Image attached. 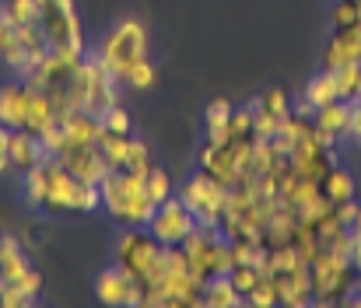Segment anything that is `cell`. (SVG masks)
<instances>
[{"label":"cell","instance_id":"d6986e66","mask_svg":"<svg viewBox=\"0 0 361 308\" xmlns=\"http://www.w3.org/2000/svg\"><path fill=\"white\" fill-rule=\"evenodd\" d=\"M200 298H204V308H242L245 305L242 291L232 284L228 273H214V277H207Z\"/></svg>","mask_w":361,"mask_h":308},{"label":"cell","instance_id":"52a82bcc","mask_svg":"<svg viewBox=\"0 0 361 308\" xmlns=\"http://www.w3.org/2000/svg\"><path fill=\"white\" fill-rule=\"evenodd\" d=\"M183 252H186V259H190V270H193L200 281H207V277H214V273H232V266H235L232 238H228L221 228H204V224H197V228L186 235Z\"/></svg>","mask_w":361,"mask_h":308},{"label":"cell","instance_id":"484cf974","mask_svg":"<svg viewBox=\"0 0 361 308\" xmlns=\"http://www.w3.org/2000/svg\"><path fill=\"white\" fill-rule=\"evenodd\" d=\"M25 204L32 210H42L46 204V165H35L32 172H25Z\"/></svg>","mask_w":361,"mask_h":308},{"label":"cell","instance_id":"277c9868","mask_svg":"<svg viewBox=\"0 0 361 308\" xmlns=\"http://www.w3.org/2000/svg\"><path fill=\"white\" fill-rule=\"evenodd\" d=\"M309 281H312V305H348V298L358 291L361 273L351 256H316L309 259Z\"/></svg>","mask_w":361,"mask_h":308},{"label":"cell","instance_id":"ffe728a7","mask_svg":"<svg viewBox=\"0 0 361 308\" xmlns=\"http://www.w3.org/2000/svg\"><path fill=\"white\" fill-rule=\"evenodd\" d=\"M319 190H323V197H326L330 204H348V200H355L358 183H355V175H351L344 165H330V168L319 175Z\"/></svg>","mask_w":361,"mask_h":308},{"label":"cell","instance_id":"ba28073f","mask_svg":"<svg viewBox=\"0 0 361 308\" xmlns=\"http://www.w3.org/2000/svg\"><path fill=\"white\" fill-rule=\"evenodd\" d=\"M39 28L49 49H63L74 56L85 53V32L74 0H39Z\"/></svg>","mask_w":361,"mask_h":308},{"label":"cell","instance_id":"8d00e7d4","mask_svg":"<svg viewBox=\"0 0 361 308\" xmlns=\"http://www.w3.org/2000/svg\"><path fill=\"white\" fill-rule=\"evenodd\" d=\"M355 109H351V140L361 147V102H351Z\"/></svg>","mask_w":361,"mask_h":308},{"label":"cell","instance_id":"74e56055","mask_svg":"<svg viewBox=\"0 0 361 308\" xmlns=\"http://www.w3.org/2000/svg\"><path fill=\"white\" fill-rule=\"evenodd\" d=\"M7 144H11V126L0 123V151H4V154H7Z\"/></svg>","mask_w":361,"mask_h":308},{"label":"cell","instance_id":"e575fe53","mask_svg":"<svg viewBox=\"0 0 361 308\" xmlns=\"http://www.w3.org/2000/svg\"><path fill=\"white\" fill-rule=\"evenodd\" d=\"M14 284H18V288H21V291H25L32 302H35V298H39V291H42V273L32 266V270H25V277H21V281H14Z\"/></svg>","mask_w":361,"mask_h":308},{"label":"cell","instance_id":"3957f363","mask_svg":"<svg viewBox=\"0 0 361 308\" xmlns=\"http://www.w3.org/2000/svg\"><path fill=\"white\" fill-rule=\"evenodd\" d=\"M67 102L74 112H92L102 116L109 105L120 102V81L99 63L95 53H85L67 81Z\"/></svg>","mask_w":361,"mask_h":308},{"label":"cell","instance_id":"4316f807","mask_svg":"<svg viewBox=\"0 0 361 308\" xmlns=\"http://www.w3.org/2000/svg\"><path fill=\"white\" fill-rule=\"evenodd\" d=\"M245 305H256V308H274L281 305V298H277V284H274V277L267 273V266H263V277L256 281V288L245 295Z\"/></svg>","mask_w":361,"mask_h":308},{"label":"cell","instance_id":"9c48e42d","mask_svg":"<svg viewBox=\"0 0 361 308\" xmlns=\"http://www.w3.org/2000/svg\"><path fill=\"white\" fill-rule=\"evenodd\" d=\"M179 197H183V204L193 210L197 224L221 228V217H225V207H228V186H221L218 179H211L207 172L197 168L193 175L183 179Z\"/></svg>","mask_w":361,"mask_h":308},{"label":"cell","instance_id":"603a6c76","mask_svg":"<svg viewBox=\"0 0 361 308\" xmlns=\"http://www.w3.org/2000/svg\"><path fill=\"white\" fill-rule=\"evenodd\" d=\"M302 99L312 105V109H323V105L337 102V99H341V92H337V78H334V70H326V67H323V70L305 85Z\"/></svg>","mask_w":361,"mask_h":308},{"label":"cell","instance_id":"e0dca14e","mask_svg":"<svg viewBox=\"0 0 361 308\" xmlns=\"http://www.w3.org/2000/svg\"><path fill=\"white\" fill-rule=\"evenodd\" d=\"M351 109L355 105L344 102V99H337V102L323 105V109H316V116H312V123H316V130L330 140V144H341V140H351Z\"/></svg>","mask_w":361,"mask_h":308},{"label":"cell","instance_id":"f35d334b","mask_svg":"<svg viewBox=\"0 0 361 308\" xmlns=\"http://www.w3.org/2000/svg\"><path fill=\"white\" fill-rule=\"evenodd\" d=\"M4 172H11V161H7V154L0 151V175H4Z\"/></svg>","mask_w":361,"mask_h":308},{"label":"cell","instance_id":"83f0119b","mask_svg":"<svg viewBox=\"0 0 361 308\" xmlns=\"http://www.w3.org/2000/svg\"><path fill=\"white\" fill-rule=\"evenodd\" d=\"M144 183H147V197H151V204H154V207L172 197V175H169L161 165H151Z\"/></svg>","mask_w":361,"mask_h":308},{"label":"cell","instance_id":"ab89813d","mask_svg":"<svg viewBox=\"0 0 361 308\" xmlns=\"http://www.w3.org/2000/svg\"><path fill=\"white\" fill-rule=\"evenodd\" d=\"M0 242H4V231H0Z\"/></svg>","mask_w":361,"mask_h":308},{"label":"cell","instance_id":"8992f818","mask_svg":"<svg viewBox=\"0 0 361 308\" xmlns=\"http://www.w3.org/2000/svg\"><path fill=\"white\" fill-rule=\"evenodd\" d=\"M161 242L147 228H126L116 238V266H123L144 291L161 281Z\"/></svg>","mask_w":361,"mask_h":308},{"label":"cell","instance_id":"1f68e13d","mask_svg":"<svg viewBox=\"0 0 361 308\" xmlns=\"http://www.w3.org/2000/svg\"><path fill=\"white\" fill-rule=\"evenodd\" d=\"M154 165V158H151V147L140 140V137H133L130 140V151H126V165L123 168H130V172H144L147 175V168Z\"/></svg>","mask_w":361,"mask_h":308},{"label":"cell","instance_id":"2e32d148","mask_svg":"<svg viewBox=\"0 0 361 308\" xmlns=\"http://www.w3.org/2000/svg\"><path fill=\"white\" fill-rule=\"evenodd\" d=\"M28 102H32V85L25 78L4 85L0 88V123H7L11 130H25V123H28Z\"/></svg>","mask_w":361,"mask_h":308},{"label":"cell","instance_id":"6da1fadb","mask_svg":"<svg viewBox=\"0 0 361 308\" xmlns=\"http://www.w3.org/2000/svg\"><path fill=\"white\" fill-rule=\"evenodd\" d=\"M147 175L144 172H130V168H109L99 183L102 190V207L109 210V217L120 228H147L154 204L147 197Z\"/></svg>","mask_w":361,"mask_h":308},{"label":"cell","instance_id":"8fae6325","mask_svg":"<svg viewBox=\"0 0 361 308\" xmlns=\"http://www.w3.org/2000/svg\"><path fill=\"white\" fill-rule=\"evenodd\" d=\"M95 298L109 308H137L144 305V288L123 270V266H106L95 277Z\"/></svg>","mask_w":361,"mask_h":308},{"label":"cell","instance_id":"cb8c5ba5","mask_svg":"<svg viewBox=\"0 0 361 308\" xmlns=\"http://www.w3.org/2000/svg\"><path fill=\"white\" fill-rule=\"evenodd\" d=\"M130 140H133V133H116V130H106V126H102V133H99L95 144H99V151H102V158H106L109 168H123V165H126Z\"/></svg>","mask_w":361,"mask_h":308},{"label":"cell","instance_id":"9a60e30c","mask_svg":"<svg viewBox=\"0 0 361 308\" xmlns=\"http://www.w3.org/2000/svg\"><path fill=\"white\" fill-rule=\"evenodd\" d=\"M7 161H11V172H32L35 165L46 161V151H42V140L39 133L32 130H11V144H7Z\"/></svg>","mask_w":361,"mask_h":308},{"label":"cell","instance_id":"30bf717a","mask_svg":"<svg viewBox=\"0 0 361 308\" xmlns=\"http://www.w3.org/2000/svg\"><path fill=\"white\" fill-rule=\"evenodd\" d=\"M193 228H197V217H193L190 207L183 204L179 193L169 197V200H161V204L154 207L151 221H147V231H151L161 245H183Z\"/></svg>","mask_w":361,"mask_h":308},{"label":"cell","instance_id":"7402d4cb","mask_svg":"<svg viewBox=\"0 0 361 308\" xmlns=\"http://www.w3.org/2000/svg\"><path fill=\"white\" fill-rule=\"evenodd\" d=\"M235 105L228 99H214L204 109V140L207 144H225L228 140V119H232Z\"/></svg>","mask_w":361,"mask_h":308},{"label":"cell","instance_id":"7a4b0ae2","mask_svg":"<svg viewBox=\"0 0 361 308\" xmlns=\"http://www.w3.org/2000/svg\"><path fill=\"white\" fill-rule=\"evenodd\" d=\"M95 56H99V63H102V67H106V70L123 85L126 74H130L140 60L151 56V35H147V25H144L140 18H133V14H126V18H120V21H113L109 32L99 39Z\"/></svg>","mask_w":361,"mask_h":308},{"label":"cell","instance_id":"d6a6232c","mask_svg":"<svg viewBox=\"0 0 361 308\" xmlns=\"http://www.w3.org/2000/svg\"><path fill=\"white\" fill-rule=\"evenodd\" d=\"M4 11H7V18H11L14 25H32V21H39V0H7Z\"/></svg>","mask_w":361,"mask_h":308},{"label":"cell","instance_id":"f546056e","mask_svg":"<svg viewBox=\"0 0 361 308\" xmlns=\"http://www.w3.org/2000/svg\"><path fill=\"white\" fill-rule=\"evenodd\" d=\"M256 105L267 109V112H274V116H281V119L291 116V95H288L284 88H267V92L256 99Z\"/></svg>","mask_w":361,"mask_h":308},{"label":"cell","instance_id":"836d02e7","mask_svg":"<svg viewBox=\"0 0 361 308\" xmlns=\"http://www.w3.org/2000/svg\"><path fill=\"white\" fill-rule=\"evenodd\" d=\"M102 126H106V130H116V133H133V119H130V112L123 109V102L109 105V109L102 112Z\"/></svg>","mask_w":361,"mask_h":308},{"label":"cell","instance_id":"4dcf8cb0","mask_svg":"<svg viewBox=\"0 0 361 308\" xmlns=\"http://www.w3.org/2000/svg\"><path fill=\"white\" fill-rule=\"evenodd\" d=\"M355 21H361V0H334L330 25L334 28H351Z\"/></svg>","mask_w":361,"mask_h":308},{"label":"cell","instance_id":"f1b7e54d","mask_svg":"<svg viewBox=\"0 0 361 308\" xmlns=\"http://www.w3.org/2000/svg\"><path fill=\"white\" fill-rule=\"evenodd\" d=\"M154 81H158V70H154V63H151V56H147V60H140V63L126 74L123 85H126L130 92H151Z\"/></svg>","mask_w":361,"mask_h":308},{"label":"cell","instance_id":"5bb4252c","mask_svg":"<svg viewBox=\"0 0 361 308\" xmlns=\"http://www.w3.org/2000/svg\"><path fill=\"white\" fill-rule=\"evenodd\" d=\"M348 63H361V21H355L351 28H334L330 42L323 46V67L337 70Z\"/></svg>","mask_w":361,"mask_h":308},{"label":"cell","instance_id":"4fadbf2b","mask_svg":"<svg viewBox=\"0 0 361 308\" xmlns=\"http://www.w3.org/2000/svg\"><path fill=\"white\" fill-rule=\"evenodd\" d=\"M60 161L71 175H78L81 183H102V175L109 172L99 144H67L60 151Z\"/></svg>","mask_w":361,"mask_h":308},{"label":"cell","instance_id":"7c38bea8","mask_svg":"<svg viewBox=\"0 0 361 308\" xmlns=\"http://www.w3.org/2000/svg\"><path fill=\"white\" fill-rule=\"evenodd\" d=\"M85 56V53H81ZM81 56H74V53H63V49H49L28 74H25V81H32L35 88H42V92H67V81H71V74H74V67H78V60Z\"/></svg>","mask_w":361,"mask_h":308},{"label":"cell","instance_id":"60d3db41","mask_svg":"<svg viewBox=\"0 0 361 308\" xmlns=\"http://www.w3.org/2000/svg\"><path fill=\"white\" fill-rule=\"evenodd\" d=\"M358 102H361V99H358Z\"/></svg>","mask_w":361,"mask_h":308},{"label":"cell","instance_id":"44dd1931","mask_svg":"<svg viewBox=\"0 0 361 308\" xmlns=\"http://www.w3.org/2000/svg\"><path fill=\"white\" fill-rule=\"evenodd\" d=\"M63 133H67V144H95L99 133H102V116H92V112H71L60 119Z\"/></svg>","mask_w":361,"mask_h":308},{"label":"cell","instance_id":"ac0fdd59","mask_svg":"<svg viewBox=\"0 0 361 308\" xmlns=\"http://www.w3.org/2000/svg\"><path fill=\"white\" fill-rule=\"evenodd\" d=\"M25 270H32L28 249L21 245V238L4 235V242H0V281L4 284H14V281L25 277Z\"/></svg>","mask_w":361,"mask_h":308},{"label":"cell","instance_id":"d590c367","mask_svg":"<svg viewBox=\"0 0 361 308\" xmlns=\"http://www.w3.org/2000/svg\"><path fill=\"white\" fill-rule=\"evenodd\" d=\"M11 39H14V21L7 18V11H4V4H0V53L7 49Z\"/></svg>","mask_w":361,"mask_h":308},{"label":"cell","instance_id":"5b68a950","mask_svg":"<svg viewBox=\"0 0 361 308\" xmlns=\"http://www.w3.org/2000/svg\"><path fill=\"white\" fill-rule=\"evenodd\" d=\"M267 273L277 284V298L288 308L312 305V281H309V259L295 245H277L267 252Z\"/></svg>","mask_w":361,"mask_h":308},{"label":"cell","instance_id":"d4e9b609","mask_svg":"<svg viewBox=\"0 0 361 308\" xmlns=\"http://www.w3.org/2000/svg\"><path fill=\"white\" fill-rule=\"evenodd\" d=\"M334 78H337V92H341V99H344V102H358L361 99V63L337 67Z\"/></svg>","mask_w":361,"mask_h":308}]
</instances>
